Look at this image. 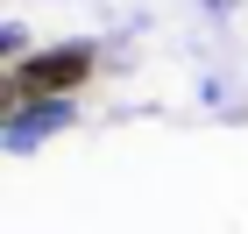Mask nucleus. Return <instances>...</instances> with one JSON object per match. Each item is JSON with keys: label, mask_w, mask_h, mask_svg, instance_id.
Here are the masks:
<instances>
[{"label": "nucleus", "mask_w": 248, "mask_h": 234, "mask_svg": "<svg viewBox=\"0 0 248 234\" xmlns=\"http://www.w3.org/2000/svg\"><path fill=\"white\" fill-rule=\"evenodd\" d=\"M93 71H99V50H93V43H50V50H36L29 64L7 71V99H57V93H78Z\"/></svg>", "instance_id": "obj_1"}]
</instances>
